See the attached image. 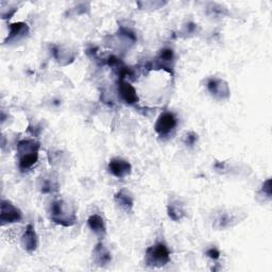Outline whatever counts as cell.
Listing matches in <instances>:
<instances>
[{"instance_id":"6da1fadb","label":"cell","mask_w":272,"mask_h":272,"mask_svg":"<svg viewBox=\"0 0 272 272\" xmlns=\"http://www.w3.org/2000/svg\"><path fill=\"white\" fill-rule=\"evenodd\" d=\"M50 219L62 227H71L77 221L75 210L63 200L52 202L50 205Z\"/></svg>"},{"instance_id":"4fadbf2b","label":"cell","mask_w":272,"mask_h":272,"mask_svg":"<svg viewBox=\"0 0 272 272\" xmlns=\"http://www.w3.org/2000/svg\"><path fill=\"white\" fill-rule=\"evenodd\" d=\"M38 150L39 142L34 139H23L20 140L17 145V151L19 156L38 153Z\"/></svg>"},{"instance_id":"8992f818","label":"cell","mask_w":272,"mask_h":272,"mask_svg":"<svg viewBox=\"0 0 272 272\" xmlns=\"http://www.w3.org/2000/svg\"><path fill=\"white\" fill-rule=\"evenodd\" d=\"M207 89H209V92L214 97H217L219 99L228 98L230 96V89L228 83L217 78H212L209 80V82H207Z\"/></svg>"},{"instance_id":"7a4b0ae2","label":"cell","mask_w":272,"mask_h":272,"mask_svg":"<svg viewBox=\"0 0 272 272\" xmlns=\"http://www.w3.org/2000/svg\"><path fill=\"white\" fill-rule=\"evenodd\" d=\"M145 262L150 267H163L170 262V252L166 245L155 244L147 249Z\"/></svg>"},{"instance_id":"ffe728a7","label":"cell","mask_w":272,"mask_h":272,"mask_svg":"<svg viewBox=\"0 0 272 272\" xmlns=\"http://www.w3.org/2000/svg\"><path fill=\"white\" fill-rule=\"evenodd\" d=\"M270 183L271 181L270 180H267L265 182V184L263 185V190H266L267 191V195L270 197L271 196V187H270Z\"/></svg>"},{"instance_id":"5bb4252c","label":"cell","mask_w":272,"mask_h":272,"mask_svg":"<svg viewBox=\"0 0 272 272\" xmlns=\"http://www.w3.org/2000/svg\"><path fill=\"white\" fill-rule=\"evenodd\" d=\"M174 61V53L169 48L167 49H163L159 52L158 57L156 59V65L158 68H164L167 69L170 73V67Z\"/></svg>"},{"instance_id":"7c38bea8","label":"cell","mask_w":272,"mask_h":272,"mask_svg":"<svg viewBox=\"0 0 272 272\" xmlns=\"http://www.w3.org/2000/svg\"><path fill=\"white\" fill-rule=\"evenodd\" d=\"M115 202L121 206V209L124 210L125 212L129 213L132 211L133 205H134V200L133 197L130 195V193H128L127 190L123 189L115 195Z\"/></svg>"},{"instance_id":"d6986e66","label":"cell","mask_w":272,"mask_h":272,"mask_svg":"<svg viewBox=\"0 0 272 272\" xmlns=\"http://www.w3.org/2000/svg\"><path fill=\"white\" fill-rule=\"evenodd\" d=\"M196 140H197L196 133H189L186 135V143H188V145H194Z\"/></svg>"},{"instance_id":"52a82bcc","label":"cell","mask_w":272,"mask_h":272,"mask_svg":"<svg viewBox=\"0 0 272 272\" xmlns=\"http://www.w3.org/2000/svg\"><path fill=\"white\" fill-rule=\"evenodd\" d=\"M118 93L121 95L123 100L128 103V105H135L138 101V96L136 94V91L129 82L124 79L119 80L118 83Z\"/></svg>"},{"instance_id":"8fae6325","label":"cell","mask_w":272,"mask_h":272,"mask_svg":"<svg viewBox=\"0 0 272 272\" xmlns=\"http://www.w3.org/2000/svg\"><path fill=\"white\" fill-rule=\"evenodd\" d=\"M87 223H89L90 229L94 232V233L99 236V237H105L107 234V228H106V223L103 218L100 215L95 214L92 215L91 217L87 220Z\"/></svg>"},{"instance_id":"30bf717a","label":"cell","mask_w":272,"mask_h":272,"mask_svg":"<svg viewBox=\"0 0 272 272\" xmlns=\"http://www.w3.org/2000/svg\"><path fill=\"white\" fill-rule=\"evenodd\" d=\"M93 254L96 265H98L100 267H105L109 265L112 261L111 253L108 251V249H106V247L102 244H98L95 247Z\"/></svg>"},{"instance_id":"ac0fdd59","label":"cell","mask_w":272,"mask_h":272,"mask_svg":"<svg viewBox=\"0 0 272 272\" xmlns=\"http://www.w3.org/2000/svg\"><path fill=\"white\" fill-rule=\"evenodd\" d=\"M206 255L212 260H218L220 257V252L218 249H216V248H211L210 250L206 251Z\"/></svg>"},{"instance_id":"e0dca14e","label":"cell","mask_w":272,"mask_h":272,"mask_svg":"<svg viewBox=\"0 0 272 272\" xmlns=\"http://www.w3.org/2000/svg\"><path fill=\"white\" fill-rule=\"evenodd\" d=\"M41 190L44 194H51L58 190V184L50 179H44L41 185Z\"/></svg>"},{"instance_id":"5b68a950","label":"cell","mask_w":272,"mask_h":272,"mask_svg":"<svg viewBox=\"0 0 272 272\" xmlns=\"http://www.w3.org/2000/svg\"><path fill=\"white\" fill-rule=\"evenodd\" d=\"M132 166L123 158H113L109 163V171L118 179H124L131 173Z\"/></svg>"},{"instance_id":"277c9868","label":"cell","mask_w":272,"mask_h":272,"mask_svg":"<svg viewBox=\"0 0 272 272\" xmlns=\"http://www.w3.org/2000/svg\"><path fill=\"white\" fill-rule=\"evenodd\" d=\"M22 218L21 212L12 204L7 200H3L1 202V213H0V220L1 225H6V223H15L19 222Z\"/></svg>"},{"instance_id":"9c48e42d","label":"cell","mask_w":272,"mask_h":272,"mask_svg":"<svg viewBox=\"0 0 272 272\" xmlns=\"http://www.w3.org/2000/svg\"><path fill=\"white\" fill-rule=\"evenodd\" d=\"M29 32V27L27 23L25 22H14L12 25H10V32L9 35L5 38L4 43H9V42H15L18 41L19 38L23 37L26 34H28Z\"/></svg>"},{"instance_id":"9a60e30c","label":"cell","mask_w":272,"mask_h":272,"mask_svg":"<svg viewBox=\"0 0 272 272\" xmlns=\"http://www.w3.org/2000/svg\"><path fill=\"white\" fill-rule=\"evenodd\" d=\"M167 212H168V216H169L173 221H180L184 216H185V210H184V206L179 201H172L168 204Z\"/></svg>"},{"instance_id":"ba28073f","label":"cell","mask_w":272,"mask_h":272,"mask_svg":"<svg viewBox=\"0 0 272 272\" xmlns=\"http://www.w3.org/2000/svg\"><path fill=\"white\" fill-rule=\"evenodd\" d=\"M21 247L27 252H34L38 247V236L35 232L34 227L29 225L21 237Z\"/></svg>"},{"instance_id":"2e32d148","label":"cell","mask_w":272,"mask_h":272,"mask_svg":"<svg viewBox=\"0 0 272 272\" xmlns=\"http://www.w3.org/2000/svg\"><path fill=\"white\" fill-rule=\"evenodd\" d=\"M38 159V153L19 156V168L21 170H28L33 167Z\"/></svg>"},{"instance_id":"3957f363","label":"cell","mask_w":272,"mask_h":272,"mask_svg":"<svg viewBox=\"0 0 272 272\" xmlns=\"http://www.w3.org/2000/svg\"><path fill=\"white\" fill-rule=\"evenodd\" d=\"M177 125L178 121L174 114L170 113V112H164L157 118L154 129L161 137H164V136L169 135L175 129Z\"/></svg>"}]
</instances>
